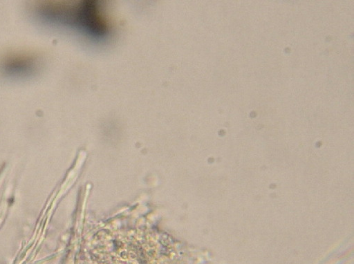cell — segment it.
<instances>
[{
    "label": "cell",
    "instance_id": "obj_1",
    "mask_svg": "<svg viewBox=\"0 0 354 264\" xmlns=\"http://www.w3.org/2000/svg\"><path fill=\"white\" fill-rule=\"evenodd\" d=\"M33 57L27 55H14L7 57L3 62L4 70L12 74H21L31 70L35 66Z\"/></svg>",
    "mask_w": 354,
    "mask_h": 264
}]
</instances>
